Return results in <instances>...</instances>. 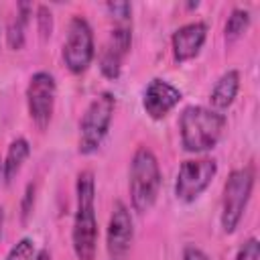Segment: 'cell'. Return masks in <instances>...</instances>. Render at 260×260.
I'll use <instances>...</instances> for the list:
<instances>
[{
	"label": "cell",
	"instance_id": "obj_1",
	"mask_svg": "<svg viewBox=\"0 0 260 260\" xmlns=\"http://www.w3.org/2000/svg\"><path fill=\"white\" fill-rule=\"evenodd\" d=\"M71 246L77 260H95L98 217H95V179L91 171H81L75 181V215Z\"/></svg>",
	"mask_w": 260,
	"mask_h": 260
},
{
	"label": "cell",
	"instance_id": "obj_2",
	"mask_svg": "<svg viewBox=\"0 0 260 260\" xmlns=\"http://www.w3.org/2000/svg\"><path fill=\"white\" fill-rule=\"evenodd\" d=\"M225 130V116L205 106H187L179 116L181 146L187 152H207L217 146Z\"/></svg>",
	"mask_w": 260,
	"mask_h": 260
},
{
	"label": "cell",
	"instance_id": "obj_3",
	"mask_svg": "<svg viewBox=\"0 0 260 260\" xmlns=\"http://www.w3.org/2000/svg\"><path fill=\"white\" fill-rule=\"evenodd\" d=\"M160 167L154 152L148 146H138L130 162L128 191L134 211L146 213L156 203L160 191Z\"/></svg>",
	"mask_w": 260,
	"mask_h": 260
},
{
	"label": "cell",
	"instance_id": "obj_4",
	"mask_svg": "<svg viewBox=\"0 0 260 260\" xmlns=\"http://www.w3.org/2000/svg\"><path fill=\"white\" fill-rule=\"evenodd\" d=\"M114 110H116V98L110 91H102L89 102V106L85 108L79 120V138H77L79 154L89 156L98 152L110 130Z\"/></svg>",
	"mask_w": 260,
	"mask_h": 260
},
{
	"label": "cell",
	"instance_id": "obj_5",
	"mask_svg": "<svg viewBox=\"0 0 260 260\" xmlns=\"http://www.w3.org/2000/svg\"><path fill=\"white\" fill-rule=\"evenodd\" d=\"M254 189V167L248 165L244 169H234L223 185L221 197V230L225 234H234L240 225L248 201Z\"/></svg>",
	"mask_w": 260,
	"mask_h": 260
},
{
	"label": "cell",
	"instance_id": "obj_6",
	"mask_svg": "<svg viewBox=\"0 0 260 260\" xmlns=\"http://www.w3.org/2000/svg\"><path fill=\"white\" fill-rule=\"evenodd\" d=\"M63 63L73 75H81L87 71L95 57V43H93V30L87 22V18L75 14L69 20L65 43H63Z\"/></svg>",
	"mask_w": 260,
	"mask_h": 260
},
{
	"label": "cell",
	"instance_id": "obj_7",
	"mask_svg": "<svg viewBox=\"0 0 260 260\" xmlns=\"http://www.w3.org/2000/svg\"><path fill=\"white\" fill-rule=\"evenodd\" d=\"M57 100V81L49 71H37L30 75L26 85V108L32 124L39 130H47Z\"/></svg>",
	"mask_w": 260,
	"mask_h": 260
},
{
	"label": "cell",
	"instance_id": "obj_8",
	"mask_svg": "<svg viewBox=\"0 0 260 260\" xmlns=\"http://www.w3.org/2000/svg\"><path fill=\"white\" fill-rule=\"evenodd\" d=\"M217 175V162L213 158H189L183 160L175 179V197L183 203L195 201Z\"/></svg>",
	"mask_w": 260,
	"mask_h": 260
},
{
	"label": "cell",
	"instance_id": "obj_9",
	"mask_svg": "<svg viewBox=\"0 0 260 260\" xmlns=\"http://www.w3.org/2000/svg\"><path fill=\"white\" fill-rule=\"evenodd\" d=\"M132 240H134V221L130 209L122 201H116L106 232V248L110 260H128Z\"/></svg>",
	"mask_w": 260,
	"mask_h": 260
},
{
	"label": "cell",
	"instance_id": "obj_10",
	"mask_svg": "<svg viewBox=\"0 0 260 260\" xmlns=\"http://www.w3.org/2000/svg\"><path fill=\"white\" fill-rule=\"evenodd\" d=\"M183 100V93L179 87L169 83L167 79L154 77L148 81L142 93V108L152 120H162L179 102Z\"/></svg>",
	"mask_w": 260,
	"mask_h": 260
},
{
	"label": "cell",
	"instance_id": "obj_11",
	"mask_svg": "<svg viewBox=\"0 0 260 260\" xmlns=\"http://www.w3.org/2000/svg\"><path fill=\"white\" fill-rule=\"evenodd\" d=\"M205 39H207V24L201 20L187 22V24L179 26L171 37L173 59L177 63H185V61L195 59L199 55V51L203 49Z\"/></svg>",
	"mask_w": 260,
	"mask_h": 260
},
{
	"label": "cell",
	"instance_id": "obj_12",
	"mask_svg": "<svg viewBox=\"0 0 260 260\" xmlns=\"http://www.w3.org/2000/svg\"><path fill=\"white\" fill-rule=\"evenodd\" d=\"M240 91V73L236 69H228L213 85L211 93H209V102H211V110L215 112H221V110H228L236 95Z\"/></svg>",
	"mask_w": 260,
	"mask_h": 260
},
{
	"label": "cell",
	"instance_id": "obj_13",
	"mask_svg": "<svg viewBox=\"0 0 260 260\" xmlns=\"http://www.w3.org/2000/svg\"><path fill=\"white\" fill-rule=\"evenodd\" d=\"M28 154H30V144H28L26 138L18 136L10 142V146L6 150V156L2 158V179H4L6 185H10L16 179V175L20 173Z\"/></svg>",
	"mask_w": 260,
	"mask_h": 260
},
{
	"label": "cell",
	"instance_id": "obj_14",
	"mask_svg": "<svg viewBox=\"0 0 260 260\" xmlns=\"http://www.w3.org/2000/svg\"><path fill=\"white\" fill-rule=\"evenodd\" d=\"M18 12L16 16L8 22L6 26V45L12 49V51H20L24 47V28H26V22H28V16L32 14V6L28 2H18Z\"/></svg>",
	"mask_w": 260,
	"mask_h": 260
},
{
	"label": "cell",
	"instance_id": "obj_15",
	"mask_svg": "<svg viewBox=\"0 0 260 260\" xmlns=\"http://www.w3.org/2000/svg\"><path fill=\"white\" fill-rule=\"evenodd\" d=\"M122 61H124V55L116 49H112L110 45H104L102 51H100V59H98V65H100V71L104 77L108 79H118L120 73H122Z\"/></svg>",
	"mask_w": 260,
	"mask_h": 260
},
{
	"label": "cell",
	"instance_id": "obj_16",
	"mask_svg": "<svg viewBox=\"0 0 260 260\" xmlns=\"http://www.w3.org/2000/svg\"><path fill=\"white\" fill-rule=\"evenodd\" d=\"M250 20H252V18H250V12H248L246 8H234V10L230 12L228 20H225V26H223V37H225V41L232 43V41L240 39V37L248 30Z\"/></svg>",
	"mask_w": 260,
	"mask_h": 260
},
{
	"label": "cell",
	"instance_id": "obj_17",
	"mask_svg": "<svg viewBox=\"0 0 260 260\" xmlns=\"http://www.w3.org/2000/svg\"><path fill=\"white\" fill-rule=\"evenodd\" d=\"M35 254H37L35 242H32L30 238H22V240H18V242L8 250V254H6L4 260H32Z\"/></svg>",
	"mask_w": 260,
	"mask_h": 260
},
{
	"label": "cell",
	"instance_id": "obj_18",
	"mask_svg": "<svg viewBox=\"0 0 260 260\" xmlns=\"http://www.w3.org/2000/svg\"><path fill=\"white\" fill-rule=\"evenodd\" d=\"M35 18H37V30H39L41 39L47 41L53 32V12H51V8L45 6V4H39Z\"/></svg>",
	"mask_w": 260,
	"mask_h": 260
},
{
	"label": "cell",
	"instance_id": "obj_19",
	"mask_svg": "<svg viewBox=\"0 0 260 260\" xmlns=\"http://www.w3.org/2000/svg\"><path fill=\"white\" fill-rule=\"evenodd\" d=\"M106 10L112 16L114 24L130 22V14H132V4L130 2H108L106 4Z\"/></svg>",
	"mask_w": 260,
	"mask_h": 260
},
{
	"label": "cell",
	"instance_id": "obj_20",
	"mask_svg": "<svg viewBox=\"0 0 260 260\" xmlns=\"http://www.w3.org/2000/svg\"><path fill=\"white\" fill-rule=\"evenodd\" d=\"M236 260H260V242H258V238H248L240 246V250L236 254Z\"/></svg>",
	"mask_w": 260,
	"mask_h": 260
},
{
	"label": "cell",
	"instance_id": "obj_21",
	"mask_svg": "<svg viewBox=\"0 0 260 260\" xmlns=\"http://www.w3.org/2000/svg\"><path fill=\"white\" fill-rule=\"evenodd\" d=\"M32 203H35V185L30 183L24 191V199H22V219L28 217V213L32 211Z\"/></svg>",
	"mask_w": 260,
	"mask_h": 260
},
{
	"label": "cell",
	"instance_id": "obj_22",
	"mask_svg": "<svg viewBox=\"0 0 260 260\" xmlns=\"http://www.w3.org/2000/svg\"><path fill=\"white\" fill-rule=\"evenodd\" d=\"M183 260H209V256L201 248L189 244V246L183 248Z\"/></svg>",
	"mask_w": 260,
	"mask_h": 260
},
{
	"label": "cell",
	"instance_id": "obj_23",
	"mask_svg": "<svg viewBox=\"0 0 260 260\" xmlns=\"http://www.w3.org/2000/svg\"><path fill=\"white\" fill-rule=\"evenodd\" d=\"M35 260H53V256H51V252L47 248H43V250H39L35 254Z\"/></svg>",
	"mask_w": 260,
	"mask_h": 260
},
{
	"label": "cell",
	"instance_id": "obj_24",
	"mask_svg": "<svg viewBox=\"0 0 260 260\" xmlns=\"http://www.w3.org/2000/svg\"><path fill=\"white\" fill-rule=\"evenodd\" d=\"M2 228H4V209L0 207V238H2Z\"/></svg>",
	"mask_w": 260,
	"mask_h": 260
},
{
	"label": "cell",
	"instance_id": "obj_25",
	"mask_svg": "<svg viewBox=\"0 0 260 260\" xmlns=\"http://www.w3.org/2000/svg\"><path fill=\"white\" fill-rule=\"evenodd\" d=\"M0 179H2V158H0Z\"/></svg>",
	"mask_w": 260,
	"mask_h": 260
}]
</instances>
